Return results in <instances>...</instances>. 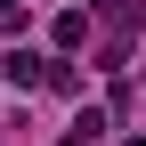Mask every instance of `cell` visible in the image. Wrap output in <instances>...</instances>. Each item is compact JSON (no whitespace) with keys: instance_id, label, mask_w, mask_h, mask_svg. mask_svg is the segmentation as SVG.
<instances>
[{"instance_id":"cell-4","label":"cell","mask_w":146,"mask_h":146,"mask_svg":"<svg viewBox=\"0 0 146 146\" xmlns=\"http://www.w3.org/2000/svg\"><path fill=\"white\" fill-rule=\"evenodd\" d=\"M130 146H146V138H130Z\"/></svg>"},{"instance_id":"cell-1","label":"cell","mask_w":146,"mask_h":146,"mask_svg":"<svg viewBox=\"0 0 146 146\" xmlns=\"http://www.w3.org/2000/svg\"><path fill=\"white\" fill-rule=\"evenodd\" d=\"M49 65H57V57H41V49H8V57H0V81L41 89V81H49Z\"/></svg>"},{"instance_id":"cell-2","label":"cell","mask_w":146,"mask_h":146,"mask_svg":"<svg viewBox=\"0 0 146 146\" xmlns=\"http://www.w3.org/2000/svg\"><path fill=\"white\" fill-rule=\"evenodd\" d=\"M49 41H57V57H65V49H81V41H89V16H81V8H65L57 25H49Z\"/></svg>"},{"instance_id":"cell-3","label":"cell","mask_w":146,"mask_h":146,"mask_svg":"<svg viewBox=\"0 0 146 146\" xmlns=\"http://www.w3.org/2000/svg\"><path fill=\"white\" fill-rule=\"evenodd\" d=\"M98 138H106V114H98V106H81L73 130H65V146H98Z\"/></svg>"}]
</instances>
